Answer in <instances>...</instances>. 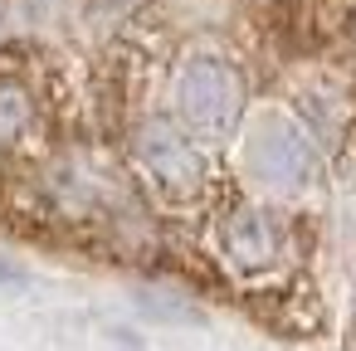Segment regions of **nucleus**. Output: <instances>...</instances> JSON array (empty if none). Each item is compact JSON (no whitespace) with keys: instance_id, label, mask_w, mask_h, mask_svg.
<instances>
[{"instance_id":"obj_6","label":"nucleus","mask_w":356,"mask_h":351,"mask_svg":"<svg viewBox=\"0 0 356 351\" xmlns=\"http://www.w3.org/2000/svg\"><path fill=\"white\" fill-rule=\"evenodd\" d=\"M35 127V98L20 83H0V147H15Z\"/></svg>"},{"instance_id":"obj_5","label":"nucleus","mask_w":356,"mask_h":351,"mask_svg":"<svg viewBox=\"0 0 356 351\" xmlns=\"http://www.w3.org/2000/svg\"><path fill=\"white\" fill-rule=\"evenodd\" d=\"M288 15L298 49H327L356 30V0H293Z\"/></svg>"},{"instance_id":"obj_2","label":"nucleus","mask_w":356,"mask_h":351,"mask_svg":"<svg viewBox=\"0 0 356 351\" xmlns=\"http://www.w3.org/2000/svg\"><path fill=\"white\" fill-rule=\"evenodd\" d=\"M132 161L137 171L171 200H186L200 190V176H205V161H200V147H195V132L186 122H171V117H147L137 132H132Z\"/></svg>"},{"instance_id":"obj_7","label":"nucleus","mask_w":356,"mask_h":351,"mask_svg":"<svg viewBox=\"0 0 356 351\" xmlns=\"http://www.w3.org/2000/svg\"><path fill=\"white\" fill-rule=\"evenodd\" d=\"M30 278H25V268L15 263V259H6V254H0V288H25Z\"/></svg>"},{"instance_id":"obj_3","label":"nucleus","mask_w":356,"mask_h":351,"mask_svg":"<svg viewBox=\"0 0 356 351\" xmlns=\"http://www.w3.org/2000/svg\"><path fill=\"white\" fill-rule=\"evenodd\" d=\"M244 161L268 190H302L317 171V152L293 117H259L244 137Z\"/></svg>"},{"instance_id":"obj_1","label":"nucleus","mask_w":356,"mask_h":351,"mask_svg":"<svg viewBox=\"0 0 356 351\" xmlns=\"http://www.w3.org/2000/svg\"><path fill=\"white\" fill-rule=\"evenodd\" d=\"M176 108H181V122L195 137H205V142L229 137L239 113H244L239 69H229L225 59H191L176 79Z\"/></svg>"},{"instance_id":"obj_4","label":"nucleus","mask_w":356,"mask_h":351,"mask_svg":"<svg viewBox=\"0 0 356 351\" xmlns=\"http://www.w3.org/2000/svg\"><path fill=\"white\" fill-rule=\"evenodd\" d=\"M220 254L234 273H268L273 259L283 254V225L264 205H239L220 225Z\"/></svg>"},{"instance_id":"obj_8","label":"nucleus","mask_w":356,"mask_h":351,"mask_svg":"<svg viewBox=\"0 0 356 351\" xmlns=\"http://www.w3.org/2000/svg\"><path fill=\"white\" fill-rule=\"evenodd\" d=\"M0 30H6V0H0Z\"/></svg>"}]
</instances>
